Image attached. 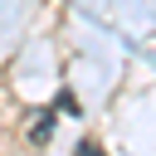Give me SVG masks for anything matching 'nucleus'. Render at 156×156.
I'll return each instance as SVG.
<instances>
[{
  "instance_id": "nucleus-1",
  "label": "nucleus",
  "mask_w": 156,
  "mask_h": 156,
  "mask_svg": "<svg viewBox=\"0 0 156 156\" xmlns=\"http://www.w3.org/2000/svg\"><path fill=\"white\" fill-rule=\"evenodd\" d=\"M78 156H98V146H93V141H83V146H78Z\"/></svg>"
}]
</instances>
